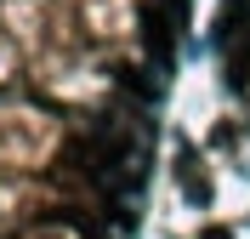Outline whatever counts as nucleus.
I'll return each instance as SVG.
<instances>
[{
    "label": "nucleus",
    "instance_id": "obj_2",
    "mask_svg": "<svg viewBox=\"0 0 250 239\" xmlns=\"http://www.w3.org/2000/svg\"><path fill=\"white\" fill-rule=\"evenodd\" d=\"M199 239H233V228H222V222H210V228H205Z\"/></svg>",
    "mask_w": 250,
    "mask_h": 239
},
{
    "label": "nucleus",
    "instance_id": "obj_1",
    "mask_svg": "<svg viewBox=\"0 0 250 239\" xmlns=\"http://www.w3.org/2000/svg\"><path fill=\"white\" fill-rule=\"evenodd\" d=\"M142 40H148V51L159 57V68L171 63V40H176V29H171V17H165V6H159V0L142 12Z\"/></svg>",
    "mask_w": 250,
    "mask_h": 239
}]
</instances>
